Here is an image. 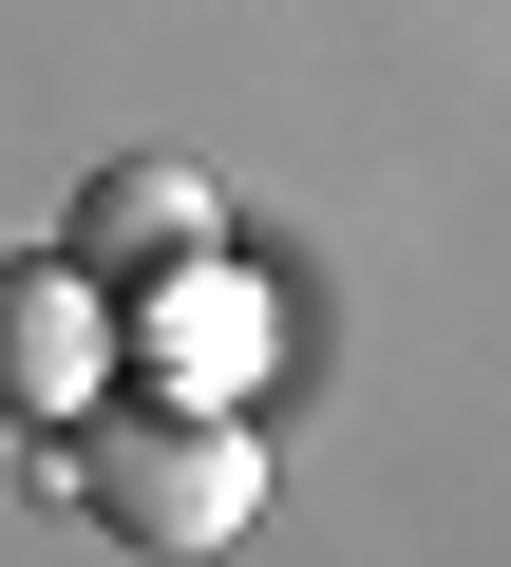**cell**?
<instances>
[{"label":"cell","instance_id":"obj_1","mask_svg":"<svg viewBox=\"0 0 511 567\" xmlns=\"http://www.w3.org/2000/svg\"><path fill=\"white\" fill-rule=\"evenodd\" d=\"M39 473H58L95 529H133V548H246V511H266L246 416H190V398H152V416H114V435H58Z\"/></svg>","mask_w":511,"mask_h":567},{"label":"cell","instance_id":"obj_2","mask_svg":"<svg viewBox=\"0 0 511 567\" xmlns=\"http://www.w3.org/2000/svg\"><path fill=\"white\" fill-rule=\"evenodd\" d=\"M95 379H114V284L95 265H0V416L39 435H95Z\"/></svg>","mask_w":511,"mask_h":567},{"label":"cell","instance_id":"obj_3","mask_svg":"<svg viewBox=\"0 0 511 567\" xmlns=\"http://www.w3.org/2000/svg\"><path fill=\"white\" fill-rule=\"evenodd\" d=\"M114 360L190 416L246 398V360H266V284H227V265H152V303H114Z\"/></svg>","mask_w":511,"mask_h":567},{"label":"cell","instance_id":"obj_4","mask_svg":"<svg viewBox=\"0 0 511 567\" xmlns=\"http://www.w3.org/2000/svg\"><path fill=\"white\" fill-rule=\"evenodd\" d=\"M58 265H95V284H133V265H208V171L190 152H114L95 189H76V246Z\"/></svg>","mask_w":511,"mask_h":567}]
</instances>
